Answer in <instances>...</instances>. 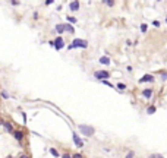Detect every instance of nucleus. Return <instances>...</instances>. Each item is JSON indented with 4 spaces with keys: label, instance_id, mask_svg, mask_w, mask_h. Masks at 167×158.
Here are the masks:
<instances>
[{
    "label": "nucleus",
    "instance_id": "3",
    "mask_svg": "<svg viewBox=\"0 0 167 158\" xmlns=\"http://www.w3.org/2000/svg\"><path fill=\"white\" fill-rule=\"evenodd\" d=\"M94 76H95L98 81H106V79L110 76V73L109 72H106V70H97V72L94 73Z\"/></svg>",
    "mask_w": 167,
    "mask_h": 158
},
{
    "label": "nucleus",
    "instance_id": "5",
    "mask_svg": "<svg viewBox=\"0 0 167 158\" xmlns=\"http://www.w3.org/2000/svg\"><path fill=\"white\" fill-rule=\"evenodd\" d=\"M139 82L141 83H145V82H154V76L152 75H144L139 79Z\"/></svg>",
    "mask_w": 167,
    "mask_h": 158
},
{
    "label": "nucleus",
    "instance_id": "23",
    "mask_svg": "<svg viewBox=\"0 0 167 158\" xmlns=\"http://www.w3.org/2000/svg\"><path fill=\"white\" fill-rule=\"evenodd\" d=\"M152 25H154V26H157V28H158V26H160V22H158V21H154V22H152Z\"/></svg>",
    "mask_w": 167,
    "mask_h": 158
},
{
    "label": "nucleus",
    "instance_id": "12",
    "mask_svg": "<svg viewBox=\"0 0 167 158\" xmlns=\"http://www.w3.org/2000/svg\"><path fill=\"white\" fill-rule=\"evenodd\" d=\"M3 126H5V129H6L8 132H12V130H13V126L10 125L9 122H6V123H3Z\"/></svg>",
    "mask_w": 167,
    "mask_h": 158
},
{
    "label": "nucleus",
    "instance_id": "13",
    "mask_svg": "<svg viewBox=\"0 0 167 158\" xmlns=\"http://www.w3.org/2000/svg\"><path fill=\"white\" fill-rule=\"evenodd\" d=\"M100 63H101V65H110V59L109 57H101L100 59Z\"/></svg>",
    "mask_w": 167,
    "mask_h": 158
},
{
    "label": "nucleus",
    "instance_id": "1",
    "mask_svg": "<svg viewBox=\"0 0 167 158\" xmlns=\"http://www.w3.org/2000/svg\"><path fill=\"white\" fill-rule=\"evenodd\" d=\"M79 132L82 133L84 136H91V135H94V129L88 125H79Z\"/></svg>",
    "mask_w": 167,
    "mask_h": 158
},
{
    "label": "nucleus",
    "instance_id": "10",
    "mask_svg": "<svg viewBox=\"0 0 167 158\" xmlns=\"http://www.w3.org/2000/svg\"><path fill=\"white\" fill-rule=\"evenodd\" d=\"M13 136H15L16 141H22V139H24V133L22 132H15L13 133Z\"/></svg>",
    "mask_w": 167,
    "mask_h": 158
},
{
    "label": "nucleus",
    "instance_id": "22",
    "mask_svg": "<svg viewBox=\"0 0 167 158\" xmlns=\"http://www.w3.org/2000/svg\"><path fill=\"white\" fill-rule=\"evenodd\" d=\"M147 28H148V26L145 25V24H142V25H141V31H142V32H147Z\"/></svg>",
    "mask_w": 167,
    "mask_h": 158
},
{
    "label": "nucleus",
    "instance_id": "6",
    "mask_svg": "<svg viewBox=\"0 0 167 158\" xmlns=\"http://www.w3.org/2000/svg\"><path fill=\"white\" fill-rule=\"evenodd\" d=\"M142 97L147 98V100H150L151 97H152V89H151V88H145V89L142 91Z\"/></svg>",
    "mask_w": 167,
    "mask_h": 158
},
{
    "label": "nucleus",
    "instance_id": "25",
    "mask_svg": "<svg viewBox=\"0 0 167 158\" xmlns=\"http://www.w3.org/2000/svg\"><path fill=\"white\" fill-rule=\"evenodd\" d=\"M62 158H72V157H70L69 154H65V155H63V157H62Z\"/></svg>",
    "mask_w": 167,
    "mask_h": 158
},
{
    "label": "nucleus",
    "instance_id": "2",
    "mask_svg": "<svg viewBox=\"0 0 167 158\" xmlns=\"http://www.w3.org/2000/svg\"><path fill=\"white\" fill-rule=\"evenodd\" d=\"M75 47H82V49H87V47H88V42L85 41V40H79V38H76V40H73V44H70V45H69V49H75Z\"/></svg>",
    "mask_w": 167,
    "mask_h": 158
},
{
    "label": "nucleus",
    "instance_id": "7",
    "mask_svg": "<svg viewBox=\"0 0 167 158\" xmlns=\"http://www.w3.org/2000/svg\"><path fill=\"white\" fill-rule=\"evenodd\" d=\"M72 138H73V142H75L76 146H78V148H82V146H84V142L81 141L79 138H78V135H76V133H73V135H72Z\"/></svg>",
    "mask_w": 167,
    "mask_h": 158
},
{
    "label": "nucleus",
    "instance_id": "8",
    "mask_svg": "<svg viewBox=\"0 0 167 158\" xmlns=\"http://www.w3.org/2000/svg\"><path fill=\"white\" fill-rule=\"evenodd\" d=\"M56 31H57L59 34L65 32V31H66V24H57V25H56Z\"/></svg>",
    "mask_w": 167,
    "mask_h": 158
},
{
    "label": "nucleus",
    "instance_id": "17",
    "mask_svg": "<svg viewBox=\"0 0 167 158\" xmlns=\"http://www.w3.org/2000/svg\"><path fill=\"white\" fill-rule=\"evenodd\" d=\"M148 158H164V157H163L161 154H151Z\"/></svg>",
    "mask_w": 167,
    "mask_h": 158
},
{
    "label": "nucleus",
    "instance_id": "24",
    "mask_svg": "<svg viewBox=\"0 0 167 158\" xmlns=\"http://www.w3.org/2000/svg\"><path fill=\"white\" fill-rule=\"evenodd\" d=\"M72 158H82V155H81V154H75Z\"/></svg>",
    "mask_w": 167,
    "mask_h": 158
},
{
    "label": "nucleus",
    "instance_id": "19",
    "mask_svg": "<svg viewBox=\"0 0 167 158\" xmlns=\"http://www.w3.org/2000/svg\"><path fill=\"white\" fill-rule=\"evenodd\" d=\"M104 5H107V6H114V2H111V0H106V2H103Z\"/></svg>",
    "mask_w": 167,
    "mask_h": 158
},
{
    "label": "nucleus",
    "instance_id": "18",
    "mask_svg": "<svg viewBox=\"0 0 167 158\" xmlns=\"http://www.w3.org/2000/svg\"><path fill=\"white\" fill-rule=\"evenodd\" d=\"M66 19L70 22V24H75V22H76V18H73V16H67Z\"/></svg>",
    "mask_w": 167,
    "mask_h": 158
},
{
    "label": "nucleus",
    "instance_id": "14",
    "mask_svg": "<svg viewBox=\"0 0 167 158\" xmlns=\"http://www.w3.org/2000/svg\"><path fill=\"white\" fill-rule=\"evenodd\" d=\"M66 31H67L69 34H73V32H75L73 26H72V25H69V24H66Z\"/></svg>",
    "mask_w": 167,
    "mask_h": 158
},
{
    "label": "nucleus",
    "instance_id": "11",
    "mask_svg": "<svg viewBox=\"0 0 167 158\" xmlns=\"http://www.w3.org/2000/svg\"><path fill=\"white\" fill-rule=\"evenodd\" d=\"M155 111H157V107H155V106H150V107L147 108V113H148V114H154Z\"/></svg>",
    "mask_w": 167,
    "mask_h": 158
},
{
    "label": "nucleus",
    "instance_id": "16",
    "mask_svg": "<svg viewBox=\"0 0 167 158\" xmlns=\"http://www.w3.org/2000/svg\"><path fill=\"white\" fill-rule=\"evenodd\" d=\"M134 157H135V152H134V151H129V152L126 154L125 158H134Z\"/></svg>",
    "mask_w": 167,
    "mask_h": 158
},
{
    "label": "nucleus",
    "instance_id": "15",
    "mask_svg": "<svg viewBox=\"0 0 167 158\" xmlns=\"http://www.w3.org/2000/svg\"><path fill=\"white\" fill-rule=\"evenodd\" d=\"M50 154L53 155V157H56V158L59 157V152H57L56 150H54V148H50Z\"/></svg>",
    "mask_w": 167,
    "mask_h": 158
},
{
    "label": "nucleus",
    "instance_id": "20",
    "mask_svg": "<svg viewBox=\"0 0 167 158\" xmlns=\"http://www.w3.org/2000/svg\"><path fill=\"white\" fill-rule=\"evenodd\" d=\"M161 81H167V72H161Z\"/></svg>",
    "mask_w": 167,
    "mask_h": 158
},
{
    "label": "nucleus",
    "instance_id": "21",
    "mask_svg": "<svg viewBox=\"0 0 167 158\" xmlns=\"http://www.w3.org/2000/svg\"><path fill=\"white\" fill-rule=\"evenodd\" d=\"M117 88H119V89H125L126 85L125 83H117Z\"/></svg>",
    "mask_w": 167,
    "mask_h": 158
},
{
    "label": "nucleus",
    "instance_id": "4",
    "mask_svg": "<svg viewBox=\"0 0 167 158\" xmlns=\"http://www.w3.org/2000/svg\"><path fill=\"white\" fill-rule=\"evenodd\" d=\"M50 44L56 49V50H60V49H63V45H65V42H63V38H56L54 41H50Z\"/></svg>",
    "mask_w": 167,
    "mask_h": 158
},
{
    "label": "nucleus",
    "instance_id": "27",
    "mask_svg": "<svg viewBox=\"0 0 167 158\" xmlns=\"http://www.w3.org/2000/svg\"><path fill=\"white\" fill-rule=\"evenodd\" d=\"M166 24H167V16H166Z\"/></svg>",
    "mask_w": 167,
    "mask_h": 158
},
{
    "label": "nucleus",
    "instance_id": "26",
    "mask_svg": "<svg viewBox=\"0 0 167 158\" xmlns=\"http://www.w3.org/2000/svg\"><path fill=\"white\" fill-rule=\"evenodd\" d=\"M19 158H28V155H21Z\"/></svg>",
    "mask_w": 167,
    "mask_h": 158
},
{
    "label": "nucleus",
    "instance_id": "9",
    "mask_svg": "<svg viewBox=\"0 0 167 158\" xmlns=\"http://www.w3.org/2000/svg\"><path fill=\"white\" fill-rule=\"evenodd\" d=\"M69 8H70V10L76 12V10L79 9V2H70V3H69Z\"/></svg>",
    "mask_w": 167,
    "mask_h": 158
},
{
    "label": "nucleus",
    "instance_id": "28",
    "mask_svg": "<svg viewBox=\"0 0 167 158\" xmlns=\"http://www.w3.org/2000/svg\"><path fill=\"white\" fill-rule=\"evenodd\" d=\"M8 158H10V157H8Z\"/></svg>",
    "mask_w": 167,
    "mask_h": 158
}]
</instances>
